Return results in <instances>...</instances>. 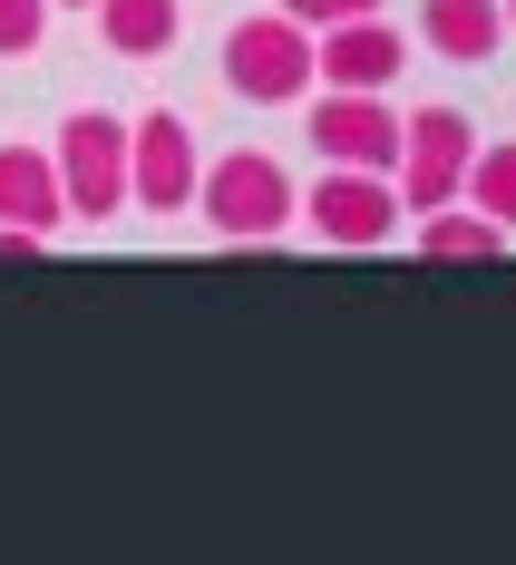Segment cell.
Returning a JSON list of instances; mask_svg holds the SVG:
<instances>
[{
	"label": "cell",
	"mask_w": 516,
	"mask_h": 565,
	"mask_svg": "<svg viewBox=\"0 0 516 565\" xmlns=\"http://www.w3.org/2000/svg\"><path fill=\"white\" fill-rule=\"evenodd\" d=\"M195 215L225 234V244H273V234L302 215V185L283 175L273 147H234V157H205V175H195Z\"/></svg>",
	"instance_id": "1"
},
{
	"label": "cell",
	"mask_w": 516,
	"mask_h": 565,
	"mask_svg": "<svg viewBox=\"0 0 516 565\" xmlns=\"http://www.w3.org/2000/svg\"><path fill=\"white\" fill-rule=\"evenodd\" d=\"M225 88L244 108H292L312 98V30L292 10H254L225 30Z\"/></svg>",
	"instance_id": "2"
},
{
	"label": "cell",
	"mask_w": 516,
	"mask_h": 565,
	"mask_svg": "<svg viewBox=\"0 0 516 565\" xmlns=\"http://www.w3.org/2000/svg\"><path fill=\"white\" fill-rule=\"evenodd\" d=\"M50 167H58V205H68V215H88V225L127 215V127H117L108 108L58 117Z\"/></svg>",
	"instance_id": "3"
},
{
	"label": "cell",
	"mask_w": 516,
	"mask_h": 565,
	"mask_svg": "<svg viewBox=\"0 0 516 565\" xmlns=\"http://www.w3.org/2000/svg\"><path fill=\"white\" fill-rule=\"evenodd\" d=\"M467 157H477V127H467V108H419L400 127V215H439V205H459V185H467Z\"/></svg>",
	"instance_id": "4"
},
{
	"label": "cell",
	"mask_w": 516,
	"mask_h": 565,
	"mask_svg": "<svg viewBox=\"0 0 516 565\" xmlns=\"http://www.w3.org/2000/svg\"><path fill=\"white\" fill-rule=\"evenodd\" d=\"M195 175H205V147H195V127L175 108H147L127 127V205H147V215H195Z\"/></svg>",
	"instance_id": "5"
},
{
	"label": "cell",
	"mask_w": 516,
	"mask_h": 565,
	"mask_svg": "<svg viewBox=\"0 0 516 565\" xmlns=\"http://www.w3.org/2000/svg\"><path fill=\"white\" fill-rule=\"evenodd\" d=\"M302 225L322 234V244L370 254V244H390V234H400V185H390L380 167H322V185L302 195Z\"/></svg>",
	"instance_id": "6"
},
{
	"label": "cell",
	"mask_w": 516,
	"mask_h": 565,
	"mask_svg": "<svg viewBox=\"0 0 516 565\" xmlns=\"http://www.w3.org/2000/svg\"><path fill=\"white\" fill-rule=\"evenodd\" d=\"M312 147H322V167H400V108L380 98V88H322V108H312Z\"/></svg>",
	"instance_id": "7"
},
{
	"label": "cell",
	"mask_w": 516,
	"mask_h": 565,
	"mask_svg": "<svg viewBox=\"0 0 516 565\" xmlns=\"http://www.w3.org/2000/svg\"><path fill=\"white\" fill-rule=\"evenodd\" d=\"M400 30L370 10V20H332V30H312V78L322 88H390L400 78Z\"/></svg>",
	"instance_id": "8"
},
{
	"label": "cell",
	"mask_w": 516,
	"mask_h": 565,
	"mask_svg": "<svg viewBox=\"0 0 516 565\" xmlns=\"http://www.w3.org/2000/svg\"><path fill=\"white\" fill-rule=\"evenodd\" d=\"M0 225H30V234H58V225H68L50 147H0Z\"/></svg>",
	"instance_id": "9"
},
{
	"label": "cell",
	"mask_w": 516,
	"mask_h": 565,
	"mask_svg": "<svg viewBox=\"0 0 516 565\" xmlns=\"http://www.w3.org/2000/svg\"><path fill=\"white\" fill-rule=\"evenodd\" d=\"M419 40L439 58H459V68H477V58H497V40H507V10L497 0H419Z\"/></svg>",
	"instance_id": "10"
},
{
	"label": "cell",
	"mask_w": 516,
	"mask_h": 565,
	"mask_svg": "<svg viewBox=\"0 0 516 565\" xmlns=\"http://www.w3.org/2000/svg\"><path fill=\"white\" fill-rule=\"evenodd\" d=\"M175 30H185V0H98V40H108L117 58L175 50Z\"/></svg>",
	"instance_id": "11"
},
{
	"label": "cell",
	"mask_w": 516,
	"mask_h": 565,
	"mask_svg": "<svg viewBox=\"0 0 516 565\" xmlns=\"http://www.w3.org/2000/svg\"><path fill=\"white\" fill-rule=\"evenodd\" d=\"M497 244H507V225L477 215V205H439V215H419V254H429V264H487Z\"/></svg>",
	"instance_id": "12"
},
{
	"label": "cell",
	"mask_w": 516,
	"mask_h": 565,
	"mask_svg": "<svg viewBox=\"0 0 516 565\" xmlns=\"http://www.w3.org/2000/svg\"><path fill=\"white\" fill-rule=\"evenodd\" d=\"M459 205H477V215H497V225L516 234V137H497V147H477V157H467Z\"/></svg>",
	"instance_id": "13"
},
{
	"label": "cell",
	"mask_w": 516,
	"mask_h": 565,
	"mask_svg": "<svg viewBox=\"0 0 516 565\" xmlns=\"http://www.w3.org/2000/svg\"><path fill=\"white\" fill-rule=\"evenodd\" d=\"M50 40V0H0V58H30Z\"/></svg>",
	"instance_id": "14"
},
{
	"label": "cell",
	"mask_w": 516,
	"mask_h": 565,
	"mask_svg": "<svg viewBox=\"0 0 516 565\" xmlns=\"http://www.w3.org/2000/svg\"><path fill=\"white\" fill-rule=\"evenodd\" d=\"M302 30H332V20H370V10H390V0H283Z\"/></svg>",
	"instance_id": "15"
},
{
	"label": "cell",
	"mask_w": 516,
	"mask_h": 565,
	"mask_svg": "<svg viewBox=\"0 0 516 565\" xmlns=\"http://www.w3.org/2000/svg\"><path fill=\"white\" fill-rule=\"evenodd\" d=\"M50 10H98V0H50Z\"/></svg>",
	"instance_id": "16"
},
{
	"label": "cell",
	"mask_w": 516,
	"mask_h": 565,
	"mask_svg": "<svg viewBox=\"0 0 516 565\" xmlns=\"http://www.w3.org/2000/svg\"><path fill=\"white\" fill-rule=\"evenodd\" d=\"M497 10H507V30H516V0H497Z\"/></svg>",
	"instance_id": "17"
}]
</instances>
